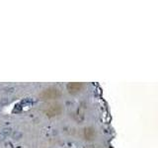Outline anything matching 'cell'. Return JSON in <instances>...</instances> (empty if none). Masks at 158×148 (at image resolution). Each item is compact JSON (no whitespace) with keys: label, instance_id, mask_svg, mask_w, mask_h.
Wrapping results in <instances>:
<instances>
[{"label":"cell","instance_id":"1","mask_svg":"<svg viewBox=\"0 0 158 148\" xmlns=\"http://www.w3.org/2000/svg\"><path fill=\"white\" fill-rule=\"evenodd\" d=\"M57 93H58V91H57L56 89H49V90H46V91L42 93V96H44L45 98H47V99H52V98H55Z\"/></svg>","mask_w":158,"mask_h":148},{"label":"cell","instance_id":"2","mask_svg":"<svg viewBox=\"0 0 158 148\" xmlns=\"http://www.w3.org/2000/svg\"><path fill=\"white\" fill-rule=\"evenodd\" d=\"M81 86L82 85L79 84V83H70V84L67 85V89H68L69 93H76L80 90Z\"/></svg>","mask_w":158,"mask_h":148},{"label":"cell","instance_id":"3","mask_svg":"<svg viewBox=\"0 0 158 148\" xmlns=\"http://www.w3.org/2000/svg\"><path fill=\"white\" fill-rule=\"evenodd\" d=\"M85 138L86 139H92L95 135V130L93 129L92 127H88V128H85Z\"/></svg>","mask_w":158,"mask_h":148},{"label":"cell","instance_id":"4","mask_svg":"<svg viewBox=\"0 0 158 148\" xmlns=\"http://www.w3.org/2000/svg\"><path fill=\"white\" fill-rule=\"evenodd\" d=\"M12 137H13V139H14V140H20L21 138L23 137V134H22V132L16 130V131H14V132H13Z\"/></svg>","mask_w":158,"mask_h":148},{"label":"cell","instance_id":"5","mask_svg":"<svg viewBox=\"0 0 158 148\" xmlns=\"http://www.w3.org/2000/svg\"><path fill=\"white\" fill-rule=\"evenodd\" d=\"M1 133L5 137H7L8 135H10L11 133H12V128L11 127H4L3 129H2V131H1Z\"/></svg>","mask_w":158,"mask_h":148},{"label":"cell","instance_id":"6","mask_svg":"<svg viewBox=\"0 0 158 148\" xmlns=\"http://www.w3.org/2000/svg\"><path fill=\"white\" fill-rule=\"evenodd\" d=\"M14 91H15V88H14V87H6V88H4V92H5L6 94H12Z\"/></svg>","mask_w":158,"mask_h":148},{"label":"cell","instance_id":"7","mask_svg":"<svg viewBox=\"0 0 158 148\" xmlns=\"http://www.w3.org/2000/svg\"><path fill=\"white\" fill-rule=\"evenodd\" d=\"M8 103H9V100L7 98H2L1 101H0V105H1V106H5Z\"/></svg>","mask_w":158,"mask_h":148},{"label":"cell","instance_id":"8","mask_svg":"<svg viewBox=\"0 0 158 148\" xmlns=\"http://www.w3.org/2000/svg\"><path fill=\"white\" fill-rule=\"evenodd\" d=\"M5 138H6V137L4 136V135L2 134V133H0V140L2 141V140H4V139H5Z\"/></svg>","mask_w":158,"mask_h":148}]
</instances>
